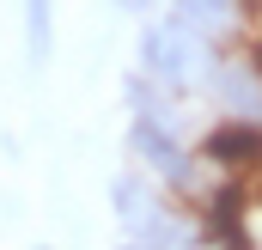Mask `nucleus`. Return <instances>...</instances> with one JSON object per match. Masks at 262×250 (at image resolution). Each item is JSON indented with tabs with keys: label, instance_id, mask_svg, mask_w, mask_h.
Returning <instances> with one entry per match:
<instances>
[{
	"label": "nucleus",
	"instance_id": "f257e3e1",
	"mask_svg": "<svg viewBox=\"0 0 262 250\" xmlns=\"http://www.w3.org/2000/svg\"><path fill=\"white\" fill-rule=\"evenodd\" d=\"M220 43L213 37H201L195 25H183L177 12H146V25L134 31V67L152 79V86H165L171 98H195L207 92V79H213V67H220Z\"/></svg>",
	"mask_w": 262,
	"mask_h": 250
},
{
	"label": "nucleus",
	"instance_id": "f03ea898",
	"mask_svg": "<svg viewBox=\"0 0 262 250\" xmlns=\"http://www.w3.org/2000/svg\"><path fill=\"white\" fill-rule=\"evenodd\" d=\"M110 214H116L122 238H134V244L201 250V220H195L165 183H159V177H146L140 165L116 171V183H110Z\"/></svg>",
	"mask_w": 262,
	"mask_h": 250
},
{
	"label": "nucleus",
	"instance_id": "7ed1b4c3",
	"mask_svg": "<svg viewBox=\"0 0 262 250\" xmlns=\"http://www.w3.org/2000/svg\"><path fill=\"white\" fill-rule=\"evenodd\" d=\"M195 153H201V165L220 171V177H256L262 171V122L213 116V122L195 134Z\"/></svg>",
	"mask_w": 262,
	"mask_h": 250
},
{
	"label": "nucleus",
	"instance_id": "20e7f679",
	"mask_svg": "<svg viewBox=\"0 0 262 250\" xmlns=\"http://www.w3.org/2000/svg\"><path fill=\"white\" fill-rule=\"evenodd\" d=\"M201 98H213V116H244V122H262V67L250 61V55H232V49H226Z\"/></svg>",
	"mask_w": 262,
	"mask_h": 250
},
{
	"label": "nucleus",
	"instance_id": "39448f33",
	"mask_svg": "<svg viewBox=\"0 0 262 250\" xmlns=\"http://www.w3.org/2000/svg\"><path fill=\"white\" fill-rule=\"evenodd\" d=\"M165 12H177L183 25H195L201 37H213L220 49H232L250 31V0H165Z\"/></svg>",
	"mask_w": 262,
	"mask_h": 250
},
{
	"label": "nucleus",
	"instance_id": "423d86ee",
	"mask_svg": "<svg viewBox=\"0 0 262 250\" xmlns=\"http://www.w3.org/2000/svg\"><path fill=\"white\" fill-rule=\"evenodd\" d=\"M25 6V61L49 67L55 55V0H18Z\"/></svg>",
	"mask_w": 262,
	"mask_h": 250
},
{
	"label": "nucleus",
	"instance_id": "0eeeda50",
	"mask_svg": "<svg viewBox=\"0 0 262 250\" xmlns=\"http://www.w3.org/2000/svg\"><path fill=\"white\" fill-rule=\"evenodd\" d=\"M110 6H116V12H128V18H146L159 0H110Z\"/></svg>",
	"mask_w": 262,
	"mask_h": 250
},
{
	"label": "nucleus",
	"instance_id": "6e6552de",
	"mask_svg": "<svg viewBox=\"0 0 262 250\" xmlns=\"http://www.w3.org/2000/svg\"><path fill=\"white\" fill-rule=\"evenodd\" d=\"M116 250H159V244H134V238H122V244H116Z\"/></svg>",
	"mask_w": 262,
	"mask_h": 250
},
{
	"label": "nucleus",
	"instance_id": "1a4fd4ad",
	"mask_svg": "<svg viewBox=\"0 0 262 250\" xmlns=\"http://www.w3.org/2000/svg\"><path fill=\"white\" fill-rule=\"evenodd\" d=\"M31 250H55V244H31Z\"/></svg>",
	"mask_w": 262,
	"mask_h": 250
}]
</instances>
